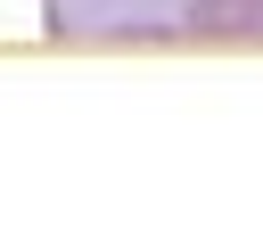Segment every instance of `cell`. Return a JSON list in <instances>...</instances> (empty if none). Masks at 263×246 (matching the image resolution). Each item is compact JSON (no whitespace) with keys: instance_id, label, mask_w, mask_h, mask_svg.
Segmentation results:
<instances>
[{"instance_id":"obj_1","label":"cell","mask_w":263,"mask_h":246,"mask_svg":"<svg viewBox=\"0 0 263 246\" xmlns=\"http://www.w3.org/2000/svg\"><path fill=\"white\" fill-rule=\"evenodd\" d=\"M197 41H263V0H189Z\"/></svg>"}]
</instances>
